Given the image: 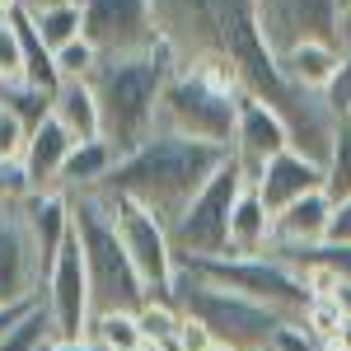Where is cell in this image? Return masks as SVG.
Wrapping results in <instances>:
<instances>
[{"mask_svg":"<svg viewBox=\"0 0 351 351\" xmlns=\"http://www.w3.org/2000/svg\"><path fill=\"white\" fill-rule=\"evenodd\" d=\"M52 117L75 141H104V108L89 80H61V89L52 94Z\"/></svg>","mask_w":351,"mask_h":351,"instance_id":"ffe728a7","label":"cell"},{"mask_svg":"<svg viewBox=\"0 0 351 351\" xmlns=\"http://www.w3.org/2000/svg\"><path fill=\"white\" fill-rule=\"evenodd\" d=\"M99 66H104V52H99L89 38H75V43H66V47L56 52V71H61V80H94Z\"/></svg>","mask_w":351,"mask_h":351,"instance_id":"4316f807","label":"cell"},{"mask_svg":"<svg viewBox=\"0 0 351 351\" xmlns=\"http://www.w3.org/2000/svg\"><path fill=\"white\" fill-rule=\"evenodd\" d=\"M169 300L183 314H192L197 324L211 328L216 342H225V347H234V351H267V347H276V337L286 328V319L271 314L267 304L239 295V291H225V286L202 281L188 263H178V271H173Z\"/></svg>","mask_w":351,"mask_h":351,"instance_id":"277c9868","label":"cell"},{"mask_svg":"<svg viewBox=\"0 0 351 351\" xmlns=\"http://www.w3.org/2000/svg\"><path fill=\"white\" fill-rule=\"evenodd\" d=\"M71 216H75V239L84 253V271H89V291H94V314L108 309H141L150 291L136 271L127 243L117 234L112 206L99 192H75L71 197Z\"/></svg>","mask_w":351,"mask_h":351,"instance_id":"3957f363","label":"cell"},{"mask_svg":"<svg viewBox=\"0 0 351 351\" xmlns=\"http://www.w3.org/2000/svg\"><path fill=\"white\" fill-rule=\"evenodd\" d=\"M28 19H33L38 38H43L52 52H61L66 43L84 38V5H56V10H38V14H28Z\"/></svg>","mask_w":351,"mask_h":351,"instance_id":"cb8c5ba5","label":"cell"},{"mask_svg":"<svg viewBox=\"0 0 351 351\" xmlns=\"http://www.w3.org/2000/svg\"><path fill=\"white\" fill-rule=\"evenodd\" d=\"M56 337V328H52V314H47V304L38 300L33 309H28L19 324L5 332V342H0V351H43L47 342Z\"/></svg>","mask_w":351,"mask_h":351,"instance_id":"d4e9b609","label":"cell"},{"mask_svg":"<svg viewBox=\"0 0 351 351\" xmlns=\"http://www.w3.org/2000/svg\"><path fill=\"white\" fill-rule=\"evenodd\" d=\"M337 5H342V10H347V5H351V0H337Z\"/></svg>","mask_w":351,"mask_h":351,"instance_id":"7bdbcfd3","label":"cell"},{"mask_svg":"<svg viewBox=\"0 0 351 351\" xmlns=\"http://www.w3.org/2000/svg\"><path fill=\"white\" fill-rule=\"evenodd\" d=\"M271 248H276V216L263 202V192L248 183L230 211V258H263Z\"/></svg>","mask_w":351,"mask_h":351,"instance_id":"e0dca14e","label":"cell"},{"mask_svg":"<svg viewBox=\"0 0 351 351\" xmlns=\"http://www.w3.org/2000/svg\"><path fill=\"white\" fill-rule=\"evenodd\" d=\"M28 309H33V304H24V309H0V342H5V332H10V328L19 324V319H24Z\"/></svg>","mask_w":351,"mask_h":351,"instance_id":"8d00e7d4","label":"cell"},{"mask_svg":"<svg viewBox=\"0 0 351 351\" xmlns=\"http://www.w3.org/2000/svg\"><path fill=\"white\" fill-rule=\"evenodd\" d=\"M328 225H332V197L309 192L286 211H276V248H319L328 243Z\"/></svg>","mask_w":351,"mask_h":351,"instance_id":"ac0fdd59","label":"cell"},{"mask_svg":"<svg viewBox=\"0 0 351 351\" xmlns=\"http://www.w3.org/2000/svg\"><path fill=\"white\" fill-rule=\"evenodd\" d=\"M136 324L150 351H178V332H183V309L173 300H145L136 309Z\"/></svg>","mask_w":351,"mask_h":351,"instance_id":"7402d4cb","label":"cell"},{"mask_svg":"<svg viewBox=\"0 0 351 351\" xmlns=\"http://www.w3.org/2000/svg\"><path fill=\"white\" fill-rule=\"evenodd\" d=\"M342 324H347V309H342V300H337V295H314V300H309V309H304V319H300V328H304L319 347L332 342Z\"/></svg>","mask_w":351,"mask_h":351,"instance_id":"484cf974","label":"cell"},{"mask_svg":"<svg viewBox=\"0 0 351 351\" xmlns=\"http://www.w3.org/2000/svg\"><path fill=\"white\" fill-rule=\"evenodd\" d=\"M328 243H351V197L332 202V225H328Z\"/></svg>","mask_w":351,"mask_h":351,"instance_id":"e575fe53","label":"cell"},{"mask_svg":"<svg viewBox=\"0 0 351 351\" xmlns=\"http://www.w3.org/2000/svg\"><path fill=\"white\" fill-rule=\"evenodd\" d=\"M211 351H234V347H225V342H216V347H211Z\"/></svg>","mask_w":351,"mask_h":351,"instance_id":"b9f144b4","label":"cell"},{"mask_svg":"<svg viewBox=\"0 0 351 351\" xmlns=\"http://www.w3.org/2000/svg\"><path fill=\"white\" fill-rule=\"evenodd\" d=\"M43 286H47V267L28 234L24 206H10V211H0V309L38 304Z\"/></svg>","mask_w":351,"mask_h":351,"instance_id":"30bf717a","label":"cell"},{"mask_svg":"<svg viewBox=\"0 0 351 351\" xmlns=\"http://www.w3.org/2000/svg\"><path fill=\"white\" fill-rule=\"evenodd\" d=\"M324 99L337 117L351 108V43H342V71H337V80H332V89H328Z\"/></svg>","mask_w":351,"mask_h":351,"instance_id":"1f68e13d","label":"cell"},{"mask_svg":"<svg viewBox=\"0 0 351 351\" xmlns=\"http://www.w3.org/2000/svg\"><path fill=\"white\" fill-rule=\"evenodd\" d=\"M243 188H248V178H243V169L234 164V155H230L225 169L197 192V202L169 225V239H173L178 263L230 258V211H234V202H239Z\"/></svg>","mask_w":351,"mask_h":351,"instance_id":"8992f818","label":"cell"},{"mask_svg":"<svg viewBox=\"0 0 351 351\" xmlns=\"http://www.w3.org/2000/svg\"><path fill=\"white\" fill-rule=\"evenodd\" d=\"M117 150H112L108 141H80L75 150H71V160L61 169V192H99L104 183L112 178V169H117Z\"/></svg>","mask_w":351,"mask_h":351,"instance_id":"44dd1931","label":"cell"},{"mask_svg":"<svg viewBox=\"0 0 351 351\" xmlns=\"http://www.w3.org/2000/svg\"><path fill=\"white\" fill-rule=\"evenodd\" d=\"M267 351H276V347H267Z\"/></svg>","mask_w":351,"mask_h":351,"instance_id":"f6af8a7d","label":"cell"},{"mask_svg":"<svg viewBox=\"0 0 351 351\" xmlns=\"http://www.w3.org/2000/svg\"><path fill=\"white\" fill-rule=\"evenodd\" d=\"M80 141L56 122L52 112L43 122H33V136H28V155H24V173H28V188L33 192H52L61 188V169L71 160Z\"/></svg>","mask_w":351,"mask_h":351,"instance_id":"9a60e30c","label":"cell"},{"mask_svg":"<svg viewBox=\"0 0 351 351\" xmlns=\"http://www.w3.org/2000/svg\"><path fill=\"white\" fill-rule=\"evenodd\" d=\"M202 281L211 286H225V291H239V295L267 304L271 314H281L286 324H300L304 309H309V286L295 267H286L281 258H211V263H188Z\"/></svg>","mask_w":351,"mask_h":351,"instance_id":"52a82bcc","label":"cell"},{"mask_svg":"<svg viewBox=\"0 0 351 351\" xmlns=\"http://www.w3.org/2000/svg\"><path fill=\"white\" fill-rule=\"evenodd\" d=\"M56 5H84V0H24L28 14H38V10H56Z\"/></svg>","mask_w":351,"mask_h":351,"instance_id":"74e56055","label":"cell"},{"mask_svg":"<svg viewBox=\"0 0 351 351\" xmlns=\"http://www.w3.org/2000/svg\"><path fill=\"white\" fill-rule=\"evenodd\" d=\"M24 84V43L14 19H0V89Z\"/></svg>","mask_w":351,"mask_h":351,"instance_id":"f1b7e54d","label":"cell"},{"mask_svg":"<svg viewBox=\"0 0 351 351\" xmlns=\"http://www.w3.org/2000/svg\"><path fill=\"white\" fill-rule=\"evenodd\" d=\"M84 38L104 56H132L160 43L150 0H84Z\"/></svg>","mask_w":351,"mask_h":351,"instance_id":"8fae6325","label":"cell"},{"mask_svg":"<svg viewBox=\"0 0 351 351\" xmlns=\"http://www.w3.org/2000/svg\"><path fill=\"white\" fill-rule=\"evenodd\" d=\"M253 188L263 192V202H267L271 216H276V211H286V206L300 202V197L324 192L328 188V169L319 160H309V155H300V150H281V155L263 169V178H258Z\"/></svg>","mask_w":351,"mask_h":351,"instance_id":"5bb4252c","label":"cell"},{"mask_svg":"<svg viewBox=\"0 0 351 351\" xmlns=\"http://www.w3.org/2000/svg\"><path fill=\"white\" fill-rule=\"evenodd\" d=\"M263 38L276 56L300 43H337L342 47V5L337 0H258Z\"/></svg>","mask_w":351,"mask_h":351,"instance_id":"9c48e42d","label":"cell"},{"mask_svg":"<svg viewBox=\"0 0 351 351\" xmlns=\"http://www.w3.org/2000/svg\"><path fill=\"white\" fill-rule=\"evenodd\" d=\"M104 197V192H99ZM112 206V220H117V234L132 253L136 271L145 281L150 300H169L173 291V271H178V253H173V239H169V225L160 216H150L145 206H136L127 197H104Z\"/></svg>","mask_w":351,"mask_h":351,"instance_id":"ba28073f","label":"cell"},{"mask_svg":"<svg viewBox=\"0 0 351 351\" xmlns=\"http://www.w3.org/2000/svg\"><path fill=\"white\" fill-rule=\"evenodd\" d=\"M141 351H150V347H141Z\"/></svg>","mask_w":351,"mask_h":351,"instance_id":"ee69618b","label":"cell"},{"mask_svg":"<svg viewBox=\"0 0 351 351\" xmlns=\"http://www.w3.org/2000/svg\"><path fill=\"white\" fill-rule=\"evenodd\" d=\"M281 75L295 84V89H309V94H328L337 71H342V47L337 43H300L291 52L276 56Z\"/></svg>","mask_w":351,"mask_h":351,"instance_id":"d6986e66","label":"cell"},{"mask_svg":"<svg viewBox=\"0 0 351 351\" xmlns=\"http://www.w3.org/2000/svg\"><path fill=\"white\" fill-rule=\"evenodd\" d=\"M24 220H28V234H33V243H38V253H43V267H47V276H52V263L56 253L66 248V239H71V230H75V216H71V192H33L24 202Z\"/></svg>","mask_w":351,"mask_h":351,"instance_id":"2e32d148","label":"cell"},{"mask_svg":"<svg viewBox=\"0 0 351 351\" xmlns=\"http://www.w3.org/2000/svg\"><path fill=\"white\" fill-rule=\"evenodd\" d=\"M28 136H33V122H28L24 112L0 104V164H24Z\"/></svg>","mask_w":351,"mask_h":351,"instance_id":"83f0119b","label":"cell"},{"mask_svg":"<svg viewBox=\"0 0 351 351\" xmlns=\"http://www.w3.org/2000/svg\"><path fill=\"white\" fill-rule=\"evenodd\" d=\"M276 351H324V347H319L300 324H286V328H281V337H276Z\"/></svg>","mask_w":351,"mask_h":351,"instance_id":"836d02e7","label":"cell"},{"mask_svg":"<svg viewBox=\"0 0 351 351\" xmlns=\"http://www.w3.org/2000/svg\"><path fill=\"white\" fill-rule=\"evenodd\" d=\"M33 188H28V173L24 164H0V211H10V206H24Z\"/></svg>","mask_w":351,"mask_h":351,"instance_id":"4dcf8cb0","label":"cell"},{"mask_svg":"<svg viewBox=\"0 0 351 351\" xmlns=\"http://www.w3.org/2000/svg\"><path fill=\"white\" fill-rule=\"evenodd\" d=\"M43 304H47V314H52L56 337H84V332H89L94 291H89V271H84V253H80L75 230H71L66 248L56 253L52 276H47V286H43Z\"/></svg>","mask_w":351,"mask_h":351,"instance_id":"7c38bea8","label":"cell"},{"mask_svg":"<svg viewBox=\"0 0 351 351\" xmlns=\"http://www.w3.org/2000/svg\"><path fill=\"white\" fill-rule=\"evenodd\" d=\"M281 150H291V127H286V117L271 108V104H263L258 94H239V122H234V145H230V155H234V164L243 169V178L258 183L263 169H267Z\"/></svg>","mask_w":351,"mask_h":351,"instance_id":"4fadbf2b","label":"cell"},{"mask_svg":"<svg viewBox=\"0 0 351 351\" xmlns=\"http://www.w3.org/2000/svg\"><path fill=\"white\" fill-rule=\"evenodd\" d=\"M342 127H347V132H351V108H347V112H342Z\"/></svg>","mask_w":351,"mask_h":351,"instance_id":"60d3db41","label":"cell"},{"mask_svg":"<svg viewBox=\"0 0 351 351\" xmlns=\"http://www.w3.org/2000/svg\"><path fill=\"white\" fill-rule=\"evenodd\" d=\"M24 10V0H0V19H10V14H19Z\"/></svg>","mask_w":351,"mask_h":351,"instance_id":"f35d334b","label":"cell"},{"mask_svg":"<svg viewBox=\"0 0 351 351\" xmlns=\"http://www.w3.org/2000/svg\"><path fill=\"white\" fill-rule=\"evenodd\" d=\"M234 122H239V94H220L202 75H192L188 66H173L160 99V132L230 150Z\"/></svg>","mask_w":351,"mask_h":351,"instance_id":"5b68a950","label":"cell"},{"mask_svg":"<svg viewBox=\"0 0 351 351\" xmlns=\"http://www.w3.org/2000/svg\"><path fill=\"white\" fill-rule=\"evenodd\" d=\"M89 342H99L104 351H141V324H136V309H108V314H94L89 319Z\"/></svg>","mask_w":351,"mask_h":351,"instance_id":"603a6c76","label":"cell"},{"mask_svg":"<svg viewBox=\"0 0 351 351\" xmlns=\"http://www.w3.org/2000/svg\"><path fill=\"white\" fill-rule=\"evenodd\" d=\"M225 160H230V150H220V145H202V141H188V136L160 132L141 150L122 155L112 178L99 192L104 197H127L136 206H145L150 216H160L164 225H173L197 202V192L225 169Z\"/></svg>","mask_w":351,"mask_h":351,"instance_id":"6da1fadb","label":"cell"},{"mask_svg":"<svg viewBox=\"0 0 351 351\" xmlns=\"http://www.w3.org/2000/svg\"><path fill=\"white\" fill-rule=\"evenodd\" d=\"M328 197L332 202H347L351 197V132L342 127V136H337V145H332V155H328Z\"/></svg>","mask_w":351,"mask_h":351,"instance_id":"f546056e","label":"cell"},{"mask_svg":"<svg viewBox=\"0 0 351 351\" xmlns=\"http://www.w3.org/2000/svg\"><path fill=\"white\" fill-rule=\"evenodd\" d=\"M342 43H351V5L342 10Z\"/></svg>","mask_w":351,"mask_h":351,"instance_id":"ab89813d","label":"cell"},{"mask_svg":"<svg viewBox=\"0 0 351 351\" xmlns=\"http://www.w3.org/2000/svg\"><path fill=\"white\" fill-rule=\"evenodd\" d=\"M178 56L164 47V38L145 52L132 56H104V66L94 71V94L104 108V141L117 155H132L145 141L160 136V99L164 84L173 75Z\"/></svg>","mask_w":351,"mask_h":351,"instance_id":"7a4b0ae2","label":"cell"},{"mask_svg":"<svg viewBox=\"0 0 351 351\" xmlns=\"http://www.w3.org/2000/svg\"><path fill=\"white\" fill-rule=\"evenodd\" d=\"M43 351H104L99 342H89V337H52Z\"/></svg>","mask_w":351,"mask_h":351,"instance_id":"d590c367","label":"cell"},{"mask_svg":"<svg viewBox=\"0 0 351 351\" xmlns=\"http://www.w3.org/2000/svg\"><path fill=\"white\" fill-rule=\"evenodd\" d=\"M216 347V337H211V328L197 324L192 314H183V332H178V351H211Z\"/></svg>","mask_w":351,"mask_h":351,"instance_id":"d6a6232c","label":"cell"}]
</instances>
